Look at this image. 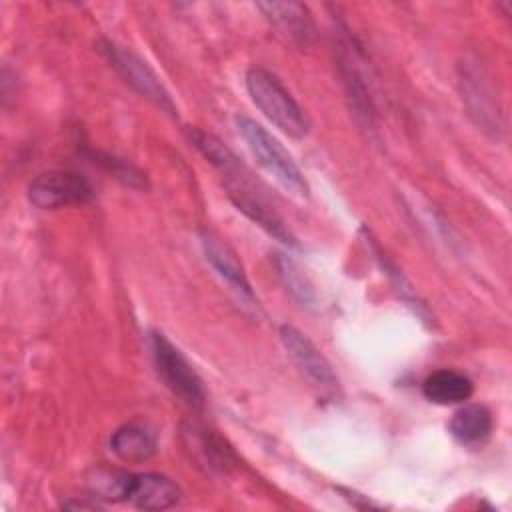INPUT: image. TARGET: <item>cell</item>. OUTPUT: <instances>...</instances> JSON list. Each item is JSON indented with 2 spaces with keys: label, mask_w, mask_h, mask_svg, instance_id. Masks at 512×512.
<instances>
[{
  "label": "cell",
  "mask_w": 512,
  "mask_h": 512,
  "mask_svg": "<svg viewBox=\"0 0 512 512\" xmlns=\"http://www.w3.org/2000/svg\"><path fill=\"white\" fill-rule=\"evenodd\" d=\"M234 124L256 162L288 192L306 198L310 192L308 180L290 152L256 120L236 114Z\"/></svg>",
  "instance_id": "6da1fadb"
},
{
  "label": "cell",
  "mask_w": 512,
  "mask_h": 512,
  "mask_svg": "<svg viewBox=\"0 0 512 512\" xmlns=\"http://www.w3.org/2000/svg\"><path fill=\"white\" fill-rule=\"evenodd\" d=\"M246 90L254 106L284 134L304 138L310 130V120L284 84L266 68L252 66L246 72Z\"/></svg>",
  "instance_id": "7a4b0ae2"
},
{
  "label": "cell",
  "mask_w": 512,
  "mask_h": 512,
  "mask_svg": "<svg viewBox=\"0 0 512 512\" xmlns=\"http://www.w3.org/2000/svg\"><path fill=\"white\" fill-rule=\"evenodd\" d=\"M224 172V188L228 198L232 200V204L244 214L248 216L254 224H258L264 232H268L270 236H274L276 240H280L282 244L296 248L298 242L294 238V234L290 232L288 224L282 220V216L264 200V196L258 192V188L252 186L250 182V174L246 170V166L240 162V158L236 156L230 164H226L222 168Z\"/></svg>",
  "instance_id": "3957f363"
},
{
  "label": "cell",
  "mask_w": 512,
  "mask_h": 512,
  "mask_svg": "<svg viewBox=\"0 0 512 512\" xmlns=\"http://www.w3.org/2000/svg\"><path fill=\"white\" fill-rule=\"evenodd\" d=\"M150 356L154 362V370L162 384L184 404L190 408H204L206 404V390L204 382L188 362V358L176 348L162 332L152 330L148 334Z\"/></svg>",
  "instance_id": "277c9868"
},
{
  "label": "cell",
  "mask_w": 512,
  "mask_h": 512,
  "mask_svg": "<svg viewBox=\"0 0 512 512\" xmlns=\"http://www.w3.org/2000/svg\"><path fill=\"white\" fill-rule=\"evenodd\" d=\"M96 46L100 54L108 60V64L124 78V82L130 88H134L140 96L156 104L166 114H172V116L176 114V106L172 102L170 92L166 90L162 80L156 76V72L138 54L106 38H100Z\"/></svg>",
  "instance_id": "5b68a950"
},
{
  "label": "cell",
  "mask_w": 512,
  "mask_h": 512,
  "mask_svg": "<svg viewBox=\"0 0 512 512\" xmlns=\"http://www.w3.org/2000/svg\"><path fill=\"white\" fill-rule=\"evenodd\" d=\"M278 336L296 368L314 388H318L322 394H336L340 390V380L332 364L306 334L294 326L284 324L280 326Z\"/></svg>",
  "instance_id": "8992f818"
},
{
  "label": "cell",
  "mask_w": 512,
  "mask_h": 512,
  "mask_svg": "<svg viewBox=\"0 0 512 512\" xmlns=\"http://www.w3.org/2000/svg\"><path fill=\"white\" fill-rule=\"evenodd\" d=\"M94 196L90 182L68 170L38 174L28 186V200L40 210H56L72 204H86Z\"/></svg>",
  "instance_id": "52a82bcc"
},
{
  "label": "cell",
  "mask_w": 512,
  "mask_h": 512,
  "mask_svg": "<svg viewBox=\"0 0 512 512\" xmlns=\"http://www.w3.org/2000/svg\"><path fill=\"white\" fill-rule=\"evenodd\" d=\"M362 54L354 40L350 36H344L338 44V68L342 76V84L346 90V96L350 100V108L354 110L356 120L366 128V130H376L374 128V118H376V108L372 102L370 88L366 84V76L360 68Z\"/></svg>",
  "instance_id": "ba28073f"
},
{
  "label": "cell",
  "mask_w": 512,
  "mask_h": 512,
  "mask_svg": "<svg viewBox=\"0 0 512 512\" xmlns=\"http://www.w3.org/2000/svg\"><path fill=\"white\" fill-rule=\"evenodd\" d=\"M198 240H200L204 258L214 268V272L230 286V290L236 292V296L240 300H244L246 304L258 306L254 290H252V286H250V282H248V278L244 274V268H242L240 260L236 258L234 250L228 244H224L210 230H200L198 232Z\"/></svg>",
  "instance_id": "9c48e42d"
},
{
  "label": "cell",
  "mask_w": 512,
  "mask_h": 512,
  "mask_svg": "<svg viewBox=\"0 0 512 512\" xmlns=\"http://www.w3.org/2000/svg\"><path fill=\"white\" fill-rule=\"evenodd\" d=\"M182 436H184L186 450L208 472H212V474H228L236 466V456H234L232 448L214 430L190 422L184 428Z\"/></svg>",
  "instance_id": "30bf717a"
},
{
  "label": "cell",
  "mask_w": 512,
  "mask_h": 512,
  "mask_svg": "<svg viewBox=\"0 0 512 512\" xmlns=\"http://www.w3.org/2000/svg\"><path fill=\"white\" fill-rule=\"evenodd\" d=\"M256 8L288 42L308 46L314 40L316 26L308 6L300 2H258Z\"/></svg>",
  "instance_id": "8fae6325"
},
{
  "label": "cell",
  "mask_w": 512,
  "mask_h": 512,
  "mask_svg": "<svg viewBox=\"0 0 512 512\" xmlns=\"http://www.w3.org/2000/svg\"><path fill=\"white\" fill-rule=\"evenodd\" d=\"M180 496L182 490L172 478L156 472H146L134 474L128 502H132L140 510H166L176 506L180 502Z\"/></svg>",
  "instance_id": "7c38bea8"
},
{
  "label": "cell",
  "mask_w": 512,
  "mask_h": 512,
  "mask_svg": "<svg viewBox=\"0 0 512 512\" xmlns=\"http://www.w3.org/2000/svg\"><path fill=\"white\" fill-rule=\"evenodd\" d=\"M110 450L128 464H140L158 452V436L142 422H128L112 432Z\"/></svg>",
  "instance_id": "4fadbf2b"
},
{
  "label": "cell",
  "mask_w": 512,
  "mask_h": 512,
  "mask_svg": "<svg viewBox=\"0 0 512 512\" xmlns=\"http://www.w3.org/2000/svg\"><path fill=\"white\" fill-rule=\"evenodd\" d=\"M462 98L468 104V110L472 116H476V122L486 130H498V114L494 112V98L486 84V78L482 70L476 66L462 68Z\"/></svg>",
  "instance_id": "5bb4252c"
},
{
  "label": "cell",
  "mask_w": 512,
  "mask_h": 512,
  "mask_svg": "<svg viewBox=\"0 0 512 512\" xmlns=\"http://www.w3.org/2000/svg\"><path fill=\"white\" fill-rule=\"evenodd\" d=\"M474 392L472 380L458 370L442 368L428 374L422 382V394L428 402L438 406H452L466 402Z\"/></svg>",
  "instance_id": "9a60e30c"
},
{
  "label": "cell",
  "mask_w": 512,
  "mask_h": 512,
  "mask_svg": "<svg viewBox=\"0 0 512 512\" xmlns=\"http://www.w3.org/2000/svg\"><path fill=\"white\" fill-rule=\"evenodd\" d=\"M492 426V414L484 404H464L452 414L448 432L462 446H478L490 436Z\"/></svg>",
  "instance_id": "2e32d148"
},
{
  "label": "cell",
  "mask_w": 512,
  "mask_h": 512,
  "mask_svg": "<svg viewBox=\"0 0 512 512\" xmlns=\"http://www.w3.org/2000/svg\"><path fill=\"white\" fill-rule=\"evenodd\" d=\"M364 236H366V240H368V244H370V250L374 252V256H376L380 268H382L384 274L390 278V284H392V288L396 290L398 298H400L422 322L430 324V322H432V314H430L426 302L418 296V292H416V288L412 286V282H410V280L402 274V270L388 258V254L382 252V248L378 246L376 238L370 236V232L364 230Z\"/></svg>",
  "instance_id": "e0dca14e"
},
{
  "label": "cell",
  "mask_w": 512,
  "mask_h": 512,
  "mask_svg": "<svg viewBox=\"0 0 512 512\" xmlns=\"http://www.w3.org/2000/svg\"><path fill=\"white\" fill-rule=\"evenodd\" d=\"M134 474L114 468H96L88 474L86 484L90 490V498L104 502H128L132 490Z\"/></svg>",
  "instance_id": "ac0fdd59"
},
{
  "label": "cell",
  "mask_w": 512,
  "mask_h": 512,
  "mask_svg": "<svg viewBox=\"0 0 512 512\" xmlns=\"http://www.w3.org/2000/svg\"><path fill=\"white\" fill-rule=\"evenodd\" d=\"M276 268H278V276L282 280V284L286 286V290L290 292V296L304 308H316L318 296L316 290L310 282V278L302 272V268L286 254H278L276 256Z\"/></svg>",
  "instance_id": "d6986e66"
}]
</instances>
